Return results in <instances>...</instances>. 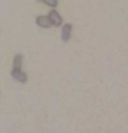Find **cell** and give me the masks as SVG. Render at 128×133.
Segmentation results:
<instances>
[{
  "label": "cell",
  "mask_w": 128,
  "mask_h": 133,
  "mask_svg": "<svg viewBox=\"0 0 128 133\" xmlns=\"http://www.w3.org/2000/svg\"><path fill=\"white\" fill-rule=\"evenodd\" d=\"M36 24H38L41 28H50V27H52V24H50V21H48L47 16H38V17H36Z\"/></svg>",
  "instance_id": "cell-4"
},
{
  "label": "cell",
  "mask_w": 128,
  "mask_h": 133,
  "mask_svg": "<svg viewBox=\"0 0 128 133\" xmlns=\"http://www.w3.org/2000/svg\"><path fill=\"white\" fill-rule=\"evenodd\" d=\"M11 77H13L16 82H19V83H25V82H27V74H25L22 69H13V71H11Z\"/></svg>",
  "instance_id": "cell-3"
},
{
  "label": "cell",
  "mask_w": 128,
  "mask_h": 133,
  "mask_svg": "<svg viewBox=\"0 0 128 133\" xmlns=\"http://www.w3.org/2000/svg\"><path fill=\"white\" fill-rule=\"evenodd\" d=\"M22 55H16L14 59H13V68L14 69H22Z\"/></svg>",
  "instance_id": "cell-5"
},
{
  "label": "cell",
  "mask_w": 128,
  "mask_h": 133,
  "mask_svg": "<svg viewBox=\"0 0 128 133\" xmlns=\"http://www.w3.org/2000/svg\"><path fill=\"white\" fill-rule=\"evenodd\" d=\"M42 2H44L47 6H50L52 10H55V8L58 6V0H42Z\"/></svg>",
  "instance_id": "cell-6"
},
{
  "label": "cell",
  "mask_w": 128,
  "mask_h": 133,
  "mask_svg": "<svg viewBox=\"0 0 128 133\" xmlns=\"http://www.w3.org/2000/svg\"><path fill=\"white\" fill-rule=\"evenodd\" d=\"M70 33H72V24L61 25V41L62 42H67L70 39Z\"/></svg>",
  "instance_id": "cell-2"
},
{
  "label": "cell",
  "mask_w": 128,
  "mask_h": 133,
  "mask_svg": "<svg viewBox=\"0 0 128 133\" xmlns=\"http://www.w3.org/2000/svg\"><path fill=\"white\" fill-rule=\"evenodd\" d=\"M47 17H48V21H50V24H52L53 27H61V25H62V19H61L59 13H58L56 10H52V11L47 14Z\"/></svg>",
  "instance_id": "cell-1"
}]
</instances>
